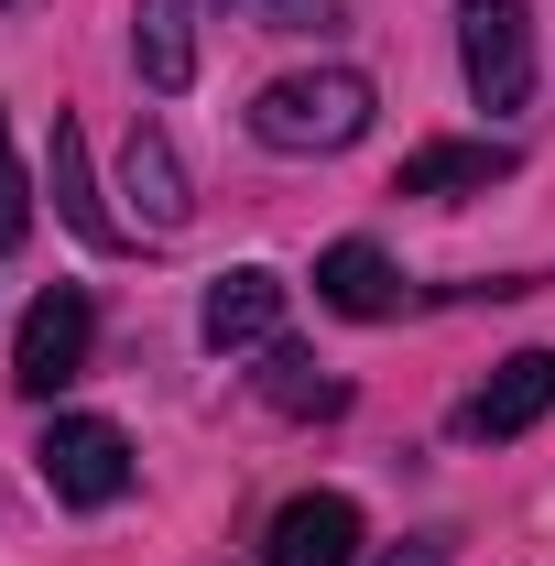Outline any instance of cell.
<instances>
[{"instance_id":"obj_1","label":"cell","mask_w":555,"mask_h":566,"mask_svg":"<svg viewBox=\"0 0 555 566\" xmlns=\"http://www.w3.org/2000/svg\"><path fill=\"white\" fill-rule=\"evenodd\" d=\"M370 76L359 66H294L273 76L262 98H251V142L262 153H348V142L370 132Z\"/></svg>"},{"instance_id":"obj_2","label":"cell","mask_w":555,"mask_h":566,"mask_svg":"<svg viewBox=\"0 0 555 566\" xmlns=\"http://www.w3.org/2000/svg\"><path fill=\"white\" fill-rule=\"evenodd\" d=\"M33 469H44V491L66 501V512H109V501L132 491V436L109 415H55L44 447H33Z\"/></svg>"},{"instance_id":"obj_3","label":"cell","mask_w":555,"mask_h":566,"mask_svg":"<svg viewBox=\"0 0 555 566\" xmlns=\"http://www.w3.org/2000/svg\"><path fill=\"white\" fill-rule=\"evenodd\" d=\"M87 338H98V305H87V283H44V294L22 305V338H11V381H22L33 403H55L76 370H87Z\"/></svg>"},{"instance_id":"obj_4","label":"cell","mask_w":555,"mask_h":566,"mask_svg":"<svg viewBox=\"0 0 555 566\" xmlns=\"http://www.w3.org/2000/svg\"><path fill=\"white\" fill-rule=\"evenodd\" d=\"M458 66L480 109H523L534 98V11L523 0H458Z\"/></svg>"},{"instance_id":"obj_5","label":"cell","mask_w":555,"mask_h":566,"mask_svg":"<svg viewBox=\"0 0 555 566\" xmlns=\"http://www.w3.org/2000/svg\"><path fill=\"white\" fill-rule=\"evenodd\" d=\"M545 415H555V349H512V359L480 381V392L458 403V436L501 447V436H534Z\"/></svg>"},{"instance_id":"obj_6","label":"cell","mask_w":555,"mask_h":566,"mask_svg":"<svg viewBox=\"0 0 555 566\" xmlns=\"http://www.w3.org/2000/svg\"><path fill=\"white\" fill-rule=\"evenodd\" d=\"M359 501L348 491H294L273 512V534H262V566H359Z\"/></svg>"},{"instance_id":"obj_7","label":"cell","mask_w":555,"mask_h":566,"mask_svg":"<svg viewBox=\"0 0 555 566\" xmlns=\"http://www.w3.org/2000/svg\"><path fill=\"white\" fill-rule=\"evenodd\" d=\"M197 327H208V349H218V359L273 349V338H283V273H273V262H240V273H218V283H208V305H197Z\"/></svg>"},{"instance_id":"obj_8","label":"cell","mask_w":555,"mask_h":566,"mask_svg":"<svg viewBox=\"0 0 555 566\" xmlns=\"http://www.w3.org/2000/svg\"><path fill=\"white\" fill-rule=\"evenodd\" d=\"M512 175V142H425V153H404V175H392V197H490Z\"/></svg>"},{"instance_id":"obj_9","label":"cell","mask_w":555,"mask_h":566,"mask_svg":"<svg viewBox=\"0 0 555 566\" xmlns=\"http://www.w3.org/2000/svg\"><path fill=\"white\" fill-rule=\"evenodd\" d=\"M121 186H132V208H142V229H153V240H175V229H186V208H197V197H186L175 142L153 132V120H132V142H121Z\"/></svg>"},{"instance_id":"obj_10","label":"cell","mask_w":555,"mask_h":566,"mask_svg":"<svg viewBox=\"0 0 555 566\" xmlns=\"http://www.w3.org/2000/svg\"><path fill=\"white\" fill-rule=\"evenodd\" d=\"M316 305H327V316H392L404 283H392V262H381L370 240H327V251H316Z\"/></svg>"},{"instance_id":"obj_11","label":"cell","mask_w":555,"mask_h":566,"mask_svg":"<svg viewBox=\"0 0 555 566\" xmlns=\"http://www.w3.org/2000/svg\"><path fill=\"white\" fill-rule=\"evenodd\" d=\"M44 175H55V208H66L76 240H98V251H121L132 229L109 218V197H98V175H87V132H76L66 109H55V153H44Z\"/></svg>"},{"instance_id":"obj_12","label":"cell","mask_w":555,"mask_h":566,"mask_svg":"<svg viewBox=\"0 0 555 566\" xmlns=\"http://www.w3.org/2000/svg\"><path fill=\"white\" fill-rule=\"evenodd\" d=\"M132 55H142V87H186L197 76V22H186V0H142L132 11Z\"/></svg>"},{"instance_id":"obj_13","label":"cell","mask_w":555,"mask_h":566,"mask_svg":"<svg viewBox=\"0 0 555 566\" xmlns=\"http://www.w3.org/2000/svg\"><path fill=\"white\" fill-rule=\"evenodd\" d=\"M262 403H273V415H338L348 381H327L305 349H283V338H273V349H262Z\"/></svg>"},{"instance_id":"obj_14","label":"cell","mask_w":555,"mask_h":566,"mask_svg":"<svg viewBox=\"0 0 555 566\" xmlns=\"http://www.w3.org/2000/svg\"><path fill=\"white\" fill-rule=\"evenodd\" d=\"M33 240V186H22V153H11V120H0V251Z\"/></svg>"},{"instance_id":"obj_15","label":"cell","mask_w":555,"mask_h":566,"mask_svg":"<svg viewBox=\"0 0 555 566\" xmlns=\"http://www.w3.org/2000/svg\"><path fill=\"white\" fill-rule=\"evenodd\" d=\"M338 11H348V0H262L273 33H338Z\"/></svg>"},{"instance_id":"obj_16","label":"cell","mask_w":555,"mask_h":566,"mask_svg":"<svg viewBox=\"0 0 555 566\" xmlns=\"http://www.w3.org/2000/svg\"><path fill=\"white\" fill-rule=\"evenodd\" d=\"M370 566H447V534H404V545H381Z\"/></svg>"}]
</instances>
